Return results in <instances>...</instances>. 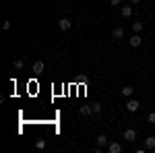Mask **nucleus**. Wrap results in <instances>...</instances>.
Wrapping results in <instances>:
<instances>
[{"mask_svg":"<svg viewBox=\"0 0 155 153\" xmlns=\"http://www.w3.org/2000/svg\"><path fill=\"white\" fill-rule=\"evenodd\" d=\"M71 27H72L71 19H60V21H58V29H60V31H68Z\"/></svg>","mask_w":155,"mask_h":153,"instance_id":"f257e3e1","label":"nucleus"},{"mask_svg":"<svg viewBox=\"0 0 155 153\" xmlns=\"http://www.w3.org/2000/svg\"><path fill=\"white\" fill-rule=\"evenodd\" d=\"M124 139H126L128 143H134L137 141V130L134 128H126L124 130Z\"/></svg>","mask_w":155,"mask_h":153,"instance_id":"f03ea898","label":"nucleus"},{"mask_svg":"<svg viewBox=\"0 0 155 153\" xmlns=\"http://www.w3.org/2000/svg\"><path fill=\"white\" fill-rule=\"evenodd\" d=\"M128 42H130L132 48H139L141 44H143V37L139 35V33H134V35H130V39H128Z\"/></svg>","mask_w":155,"mask_h":153,"instance_id":"7ed1b4c3","label":"nucleus"},{"mask_svg":"<svg viewBox=\"0 0 155 153\" xmlns=\"http://www.w3.org/2000/svg\"><path fill=\"white\" fill-rule=\"evenodd\" d=\"M107 151L110 153H120L122 151V145H120V143H114V141L107 143Z\"/></svg>","mask_w":155,"mask_h":153,"instance_id":"20e7f679","label":"nucleus"},{"mask_svg":"<svg viewBox=\"0 0 155 153\" xmlns=\"http://www.w3.org/2000/svg\"><path fill=\"white\" fill-rule=\"evenodd\" d=\"M124 33H126V31H124L122 27H114V29H112V37H114V39H122Z\"/></svg>","mask_w":155,"mask_h":153,"instance_id":"39448f33","label":"nucleus"},{"mask_svg":"<svg viewBox=\"0 0 155 153\" xmlns=\"http://www.w3.org/2000/svg\"><path fill=\"white\" fill-rule=\"evenodd\" d=\"M139 108H141V104H139L137 99H128V104H126V110H128V112H137Z\"/></svg>","mask_w":155,"mask_h":153,"instance_id":"423d86ee","label":"nucleus"},{"mask_svg":"<svg viewBox=\"0 0 155 153\" xmlns=\"http://www.w3.org/2000/svg\"><path fill=\"white\" fill-rule=\"evenodd\" d=\"M44 68H46V64H44L41 60L33 62V72H37V75H39V72H44Z\"/></svg>","mask_w":155,"mask_h":153,"instance_id":"0eeeda50","label":"nucleus"},{"mask_svg":"<svg viewBox=\"0 0 155 153\" xmlns=\"http://www.w3.org/2000/svg\"><path fill=\"white\" fill-rule=\"evenodd\" d=\"M120 15H122L124 19L132 17V6H122V8H120Z\"/></svg>","mask_w":155,"mask_h":153,"instance_id":"6e6552de","label":"nucleus"},{"mask_svg":"<svg viewBox=\"0 0 155 153\" xmlns=\"http://www.w3.org/2000/svg\"><path fill=\"white\" fill-rule=\"evenodd\" d=\"M145 149H155V137L153 135L145 139Z\"/></svg>","mask_w":155,"mask_h":153,"instance_id":"1a4fd4ad","label":"nucleus"},{"mask_svg":"<svg viewBox=\"0 0 155 153\" xmlns=\"http://www.w3.org/2000/svg\"><path fill=\"white\" fill-rule=\"evenodd\" d=\"M95 143H97V147H104V145H107V137L106 135H99L95 139Z\"/></svg>","mask_w":155,"mask_h":153,"instance_id":"9d476101","label":"nucleus"},{"mask_svg":"<svg viewBox=\"0 0 155 153\" xmlns=\"http://www.w3.org/2000/svg\"><path fill=\"white\" fill-rule=\"evenodd\" d=\"M132 91H134V89H132L130 85H126V87H122V91H120V93L124 95V97H130V95H132Z\"/></svg>","mask_w":155,"mask_h":153,"instance_id":"9b49d317","label":"nucleus"},{"mask_svg":"<svg viewBox=\"0 0 155 153\" xmlns=\"http://www.w3.org/2000/svg\"><path fill=\"white\" fill-rule=\"evenodd\" d=\"M81 114H83V116H89V114H93V108H91V106H81Z\"/></svg>","mask_w":155,"mask_h":153,"instance_id":"f8f14e48","label":"nucleus"},{"mask_svg":"<svg viewBox=\"0 0 155 153\" xmlns=\"http://www.w3.org/2000/svg\"><path fill=\"white\" fill-rule=\"evenodd\" d=\"M132 29H134V33H141V31H143V23H141V21L132 23Z\"/></svg>","mask_w":155,"mask_h":153,"instance_id":"ddd939ff","label":"nucleus"},{"mask_svg":"<svg viewBox=\"0 0 155 153\" xmlns=\"http://www.w3.org/2000/svg\"><path fill=\"white\" fill-rule=\"evenodd\" d=\"M35 149H39V151L46 149V141H44V139H37V141H35Z\"/></svg>","mask_w":155,"mask_h":153,"instance_id":"4468645a","label":"nucleus"},{"mask_svg":"<svg viewBox=\"0 0 155 153\" xmlns=\"http://www.w3.org/2000/svg\"><path fill=\"white\" fill-rule=\"evenodd\" d=\"M12 66H15L17 71H21V68H23V66H25V62H23V60H21V58H19V60H15V62H12Z\"/></svg>","mask_w":155,"mask_h":153,"instance_id":"2eb2a0df","label":"nucleus"},{"mask_svg":"<svg viewBox=\"0 0 155 153\" xmlns=\"http://www.w3.org/2000/svg\"><path fill=\"white\" fill-rule=\"evenodd\" d=\"M91 108H93V114H99V112H101V104H97V101Z\"/></svg>","mask_w":155,"mask_h":153,"instance_id":"dca6fc26","label":"nucleus"},{"mask_svg":"<svg viewBox=\"0 0 155 153\" xmlns=\"http://www.w3.org/2000/svg\"><path fill=\"white\" fill-rule=\"evenodd\" d=\"M147 122H149V124H155V112H151V114L147 116Z\"/></svg>","mask_w":155,"mask_h":153,"instance_id":"f3484780","label":"nucleus"},{"mask_svg":"<svg viewBox=\"0 0 155 153\" xmlns=\"http://www.w3.org/2000/svg\"><path fill=\"white\" fill-rule=\"evenodd\" d=\"M2 29H6V31H8V29H11V21H4V23H2Z\"/></svg>","mask_w":155,"mask_h":153,"instance_id":"a211bd4d","label":"nucleus"},{"mask_svg":"<svg viewBox=\"0 0 155 153\" xmlns=\"http://www.w3.org/2000/svg\"><path fill=\"white\" fill-rule=\"evenodd\" d=\"M110 4H112V6H118V4H120V0H110Z\"/></svg>","mask_w":155,"mask_h":153,"instance_id":"6ab92c4d","label":"nucleus"},{"mask_svg":"<svg viewBox=\"0 0 155 153\" xmlns=\"http://www.w3.org/2000/svg\"><path fill=\"white\" fill-rule=\"evenodd\" d=\"M139 2H141V0H130V4H139Z\"/></svg>","mask_w":155,"mask_h":153,"instance_id":"aec40b11","label":"nucleus"}]
</instances>
